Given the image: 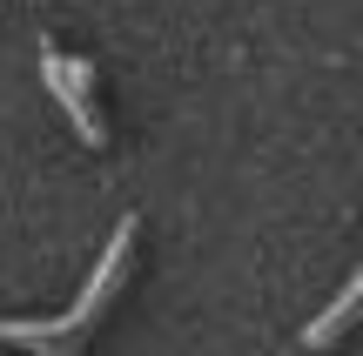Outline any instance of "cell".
<instances>
[{"mask_svg":"<svg viewBox=\"0 0 363 356\" xmlns=\"http://www.w3.org/2000/svg\"><path fill=\"white\" fill-rule=\"evenodd\" d=\"M128 249H135V215H121L115 236L101 242V263H94V276L81 282L74 309H61V316H21V323L0 316V343H21V350H34V356H48L54 343H74V336L88 330V323L101 316L108 303H115L121 276H128Z\"/></svg>","mask_w":363,"mask_h":356,"instance_id":"6da1fadb","label":"cell"},{"mask_svg":"<svg viewBox=\"0 0 363 356\" xmlns=\"http://www.w3.org/2000/svg\"><path fill=\"white\" fill-rule=\"evenodd\" d=\"M40 81H48V94L67 108V121H74V134L88 148L108 142V121L101 108H94V67L81 61V54H61V47H40Z\"/></svg>","mask_w":363,"mask_h":356,"instance_id":"7a4b0ae2","label":"cell"}]
</instances>
